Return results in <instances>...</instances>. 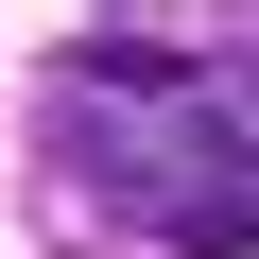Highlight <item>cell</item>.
<instances>
[{
    "label": "cell",
    "instance_id": "6da1fadb",
    "mask_svg": "<svg viewBox=\"0 0 259 259\" xmlns=\"http://www.w3.org/2000/svg\"><path fill=\"white\" fill-rule=\"evenodd\" d=\"M69 207L173 259H259V35H87L52 69Z\"/></svg>",
    "mask_w": 259,
    "mask_h": 259
}]
</instances>
